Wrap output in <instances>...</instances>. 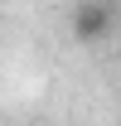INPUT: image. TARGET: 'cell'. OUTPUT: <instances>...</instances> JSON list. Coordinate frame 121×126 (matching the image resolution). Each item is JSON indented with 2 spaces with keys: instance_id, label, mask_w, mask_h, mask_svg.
<instances>
[{
  "instance_id": "obj_2",
  "label": "cell",
  "mask_w": 121,
  "mask_h": 126,
  "mask_svg": "<svg viewBox=\"0 0 121 126\" xmlns=\"http://www.w3.org/2000/svg\"><path fill=\"white\" fill-rule=\"evenodd\" d=\"M15 5H24V0H15Z\"/></svg>"
},
{
  "instance_id": "obj_1",
  "label": "cell",
  "mask_w": 121,
  "mask_h": 126,
  "mask_svg": "<svg viewBox=\"0 0 121 126\" xmlns=\"http://www.w3.org/2000/svg\"><path fill=\"white\" fill-rule=\"evenodd\" d=\"M111 34V10L102 0H77L73 5V39L77 44H102Z\"/></svg>"
}]
</instances>
